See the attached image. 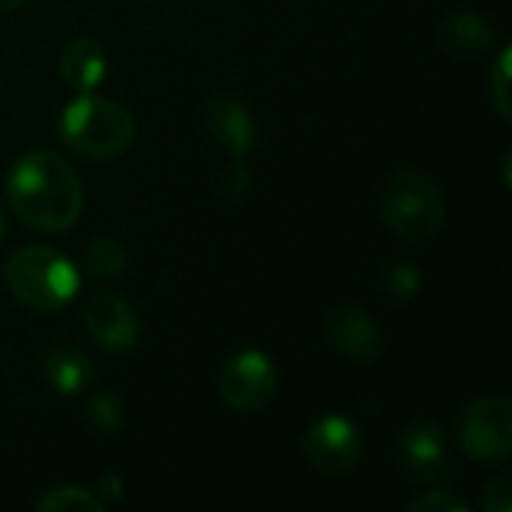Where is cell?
<instances>
[{
    "mask_svg": "<svg viewBox=\"0 0 512 512\" xmlns=\"http://www.w3.org/2000/svg\"><path fill=\"white\" fill-rule=\"evenodd\" d=\"M63 141L90 162L117 159L135 141V117L108 96L78 93L60 114Z\"/></svg>",
    "mask_w": 512,
    "mask_h": 512,
    "instance_id": "obj_2",
    "label": "cell"
},
{
    "mask_svg": "<svg viewBox=\"0 0 512 512\" xmlns=\"http://www.w3.org/2000/svg\"><path fill=\"white\" fill-rule=\"evenodd\" d=\"M396 462L405 477L420 486H444L450 477V453L447 435L438 420L417 417L405 426L396 441Z\"/></svg>",
    "mask_w": 512,
    "mask_h": 512,
    "instance_id": "obj_7",
    "label": "cell"
},
{
    "mask_svg": "<svg viewBox=\"0 0 512 512\" xmlns=\"http://www.w3.org/2000/svg\"><path fill=\"white\" fill-rule=\"evenodd\" d=\"M441 48L456 60H477L495 45V27L477 12L459 9L438 30Z\"/></svg>",
    "mask_w": 512,
    "mask_h": 512,
    "instance_id": "obj_12",
    "label": "cell"
},
{
    "mask_svg": "<svg viewBox=\"0 0 512 512\" xmlns=\"http://www.w3.org/2000/svg\"><path fill=\"white\" fill-rule=\"evenodd\" d=\"M24 3H27V0H0V15H3V12H12V9H21Z\"/></svg>",
    "mask_w": 512,
    "mask_h": 512,
    "instance_id": "obj_24",
    "label": "cell"
},
{
    "mask_svg": "<svg viewBox=\"0 0 512 512\" xmlns=\"http://www.w3.org/2000/svg\"><path fill=\"white\" fill-rule=\"evenodd\" d=\"M87 333L111 354H126L141 339L138 312L114 291H96L84 303Z\"/></svg>",
    "mask_w": 512,
    "mask_h": 512,
    "instance_id": "obj_9",
    "label": "cell"
},
{
    "mask_svg": "<svg viewBox=\"0 0 512 512\" xmlns=\"http://www.w3.org/2000/svg\"><path fill=\"white\" fill-rule=\"evenodd\" d=\"M279 393L276 363L261 351L234 354L219 372V396L228 408L255 414L264 411Z\"/></svg>",
    "mask_w": 512,
    "mask_h": 512,
    "instance_id": "obj_6",
    "label": "cell"
},
{
    "mask_svg": "<svg viewBox=\"0 0 512 512\" xmlns=\"http://www.w3.org/2000/svg\"><path fill=\"white\" fill-rule=\"evenodd\" d=\"M459 447L489 465L507 462L512 453V405L504 396H483L474 399L459 414Z\"/></svg>",
    "mask_w": 512,
    "mask_h": 512,
    "instance_id": "obj_5",
    "label": "cell"
},
{
    "mask_svg": "<svg viewBox=\"0 0 512 512\" xmlns=\"http://www.w3.org/2000/svg\"><path fill=\"white\" fill-rule=\"evenodd\" d=\"M129 255L126 246L114 237H96L84 249V270L96 279H114L123 273Z\"/></svg>",
    "mask_w": 512,
    "mask_h": 512,
    "instance_id": "obj_15",
    "label": "cell"
},
{
    "mask_svg": "<svg viewBox=\"0 0 512 512\" xmlns=\"http://www.w3.org/2000/svg\"><path fill=\"white\" fill-rule=\"evenodd\" d=\"M93 360L69 345H54L45 351L42 357V378L48 381L51 390H57L60 396H78L93 384Z\"/></svg>",
    "mask_w": 512,
    "mask_h": 512,
    "instance_id": "obj_14",
    "label": "cell"
},
{
    "mask_svg": "<svg viewBox=\"0 0 512 512\" xmlns=\"http://www.w3.org/2000/svg\"><path fill=\"white\" fill-rule=\"evenodd\" d=\"M105 72H108L105 48L96 39L78 36L60 54V78L75 93H93L102 84Z\"/></svg>",
    "mask_w": 512,
    "mask_h": 512,
    "instance_id": "obj_13",
    "label": "cell"
},
{
    "mask_svg": "<svg viewBox=\"0 0 512 512\" xmlns=\"http://www.w3.org/2000/svg\"><path fill=\"white\" fill-rule=\"evenodd\" d=\"M378 288H381L384 300L402 306V303H411V300L420 294L423 276H420V270H417L414 264H408V261H393V264H387V267L381 270Z\"/></svg>",
    "mask_w": 512,
    "mask_h": 512,
    "instance_id": "obj_17",
    "label": "cell"
},
{
    "mask_svg": "<svg viewBox=\"0 0 512 512\" xmlns=\"http://www.w3.org/2000/svg\"><path fill=\"white\" fill-rule=\"evenodd\" d=\"M510 45L501 48V54L495 57L492 69H489V102L492 108L498 111L501 120H510L512 108H510Z\"/></svg>",
    "mask_w": 512,
    "mask_h": 512,
    "instance_id": "obj_19",
    "label": "cell"
},
{
    "mask_svg": "<svg viewBox=\"0 0 512 512\" xmlns=\"http://www.w3.org/2000/svg\"><path fill=\"white\" fill-rule=\"evenodd\" d=\"M381 216L402 240H426L441 231L447 204L441 189L420 171H399L381 192Z\"/></svg>",
    "mask_w": 512,
    "mask_h": 512,
    "instance_id": "obj_4",
    "label": "cell"
},
{
    "mask_svg": "<svg viewBox=\"0 0 512 512\" xmlns=\"http://www.w3.org/2000/svg\"><path fill=\"white\" fill-rule=\"evenodd\" d=\"M3 234H6V216H3V210H0V240H3Z\"/></svg>",
    "mask_w": 512,
    "mask_h": 512,
    "instance_id": "obj_25",
    "label": "cell"
},
{
    "mask_svg": "<svg viewBox=\"0 0 512 512\" xmlns=\"http://www.w3.org/2000/svg\"><path fill=\"white\" fill-rule=\"evenodd\" d=\"M249 186H252V174H249V168L237 159V162H231V168L222 174V195H228L231 201H240L246 192H249Z\"/></svg>",
    "mask_w": 512,
    "mask_h": 512,
    "instance_id": "obj_22",
    "label": "cell"
},
{
    "mask_svg": "<svg viewBox=\"0 0 512 512\" xmlns=\"http://www.w3.org/2000/svg\"><path fill=\"white\" fill-rule=\"evenodd\" d=\"M6 198L24 225L48 234L72 228L84 210L81 177L63 156L51 150L24 153L12 165L6 177Z\"/></svg>",
    "mask_w": 512,
    "mask_h": 512,
    "instance_id": "obj_1",
    "label": "cell"
},
{
    "mask_svg": "<svg viewBox=\"0 0 512 512\" xmlns=\"http://www.w3.org/2000/svg\"><path fill=\"white\" fill-rule=\"evenodd\" d=\"M99 501L102 504H114V501H120L123 498V483H120V477L117 474H105L102 480H99Z\"/></svg>",
    "mask_w": 512,
    "mask_h": 512,
    "instance_id": "obj_23",
    "label": "cell"
},
{
    "mask_svg": "<svg viewBox=\"0 0 512 512\" xmlns=\"http://www.w3.org/2000/svg\"><path fill=\"white\" fill-rule=\"evenodd\" d=\"M303 456L306 462L327 474V477H342L354 471V465L363 456V438L357 426L339 414H327L315 420L303 438Z\"/></svg>",
    "mask_w": 512,
    "mask_h": 512,
    "instance_id": "obj_8",
    "label": "cell"
},
{
    "mask_svg": "<svg viewBox=\"0 0 512 512\" xmlns=\"http://www.w3.org/2000/svg\"><path fill=\"white\" fill-rule=\"evenodd\" d=\"M201 123H204V132L213 138V144H219L231 156H243V153H249L255 147V138H258L255 114L237 96H216V99H210L204 105Z\"/></svg>",
    "mask_w": 512,
    "mask_h": 512,
    "instance_id": "obj_11",
    "label": "cell"
},
{
    "mask_svg": "<svg viewBox=\"0 0 512 512\" xmlns=\"http://www.w3.org/2000/svg\"><path fill=\"white\" fill-rule=\"evenodd\" d=\"M411 512H468V501L459 498L456 492L450 489H441V486H429L426 495L414 498L408 504Z\"/></svg>",
    "mask_w": 512,
    "mask_h": 512,
    "instance_id": "obj_20",
    "label": "cell"
},
{
    "mask_svg": "<svg viewBox=\"0 0 512 512\" xmlns=\"http://www.w3.org/2000/svg\"><path fill=\"white\" fill-rule=\"evenodd\" d=\"M33 507L42 512H102L105 504L93 495V489L84 486H54L42 492Z\"/></svg>",
    "mask_w": 512,
    "mask_h": 512,
    "instance_id": "obj_16",
    "label": "cell"
},
{
    "mask_svg": "<svg viewBox=\"0 0 512 512\" xmlns=\"http://www.w3.org/2000/svg\"><path fill=\"white\" fill-rule=\"evenodd\" d=\"M324 336L330 348L354 363H372L384 351V336L372 315L357 306H339L324 318Z\"/></svg>",
    "mask_w": 512,
    "mask_h": 512,
    "instance_id": "obj_10",
    "label": "cell"
},
{
    "mask_svg": "<svg viewBox=\"0 0 512 512\" xmlns=\"http://www.w3.org/2000/svg\"><path fill=\"white\" fill-rule=\"evenodd\" d=\"M6 285L36 312H60L78 294V270L51 246H21L6 264Z\"/></svg>",
    "mask_w": 512,
    "mask_h": 512,
    "instance_id": "obj_3",
    "label": "cell"
},
{
    "mask_svg": "<svg viewBox=\"0 0 512 512\" xmlns=\"http://www.w3.org/2000/svg\"><path fill=\"white\" fill-rule=\"evenodd\" d=\"M84 417H87V426L102 432V435H111L123 426V402L114 396V393H96L90 396L87 408H84Z\"/></svg>",
    "mask_w": 512,
    "mask_h": 512,
    "instance_id": "obj_18",
    "label": "cell"
},
{
    "mask_svg": "<svg viewBox=\"0 0 512 512\" xmlns=\"http://www.w3.org/2000/svg\"><path fill=\"white\" fill-rule=\"evenodd\" d=\"M483 510L486 512H510L512 510V480L507 474L495 477L483 492Z\"/></svg>",
    "mask_w": 512,
    "mask_h": 512,
    "instance_id": "obj_21",
    "label": "cell"
}]
</instances>
